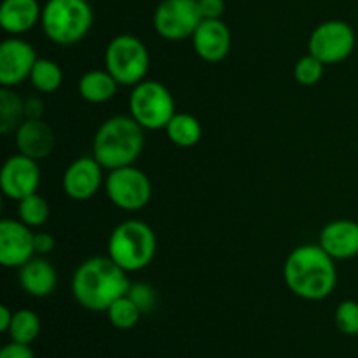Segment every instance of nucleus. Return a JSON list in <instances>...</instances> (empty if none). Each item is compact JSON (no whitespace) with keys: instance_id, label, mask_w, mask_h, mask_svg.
Listing matches in <instances>:
<instances>
[{"instance_id":"obj_1","label":"nucleus","mask_w":358,"mask_h":358,"mask_svg":"<svg viewBox=\"0 0 358 358\" xmlns=\"http://www.w3.org/2000/svg\"><path fill=\"white\" fill-rule=\"evenodd\" d=\"M287 287L297 297L320 301L332 294L338 283L334 259L320 245H301L294 248L283 266Z\"/></svg>"},{"instance_id":"obj_2","label":"nucleus","mask_w":358,"mask_h":358,"mask_svg":"<svg viewBox=\"0 0 358 358\" xmlns=\"http://www.w3.org/2000/svg\"><path fill=\"white\" fill-rule=\"evenodd\" d=\"M131 287L128 273L110 257H91L76 269L72 294L90 311H107L114 301L126 296Z\"/></svg>"},{"instance_id":"obj_3","label":"nucleus","mask_w":358,"mask_h":358,"mask_svg":"<svg viewBox=\"0 0 358 358\" xmlns=\"http://www.w3.org/2000/svg\"><path fill=\"white\" fill-rule=\"evenodd\" d=\"M143 143V128L131 115H114L94 133L93 157L108 171L129 166L142 154Z\"/></svg>"},{"instance_id":"obj_4","label":"nucleus","mask_w":358,"mask_h":358,"mask_svg":"<svg viewBox=\"0 0 358 358\" xmlns=\"http://www.w3.org/2000/svg\"><path fill=\"white\" fill-rule=\"evenodd\" d=\"M108 257L126 273L145 269L156 257L157 240L152 227L142 220L119 224L108 238Z\"/></svg>"},{"instance_id":"obj_5","label":"nucleus","mask_w":358,"mask_h":358,"mask_svg":"<svg viewBox=\"0 0 358 358\" xmlns=\"http://www.w3.org/2000/svg\"><path fill=\"white\" fill-rule=\"evenodd\" d=\"M42 30L55 44L83 41L93 27V9L87 0H48L42 7Z\"/></svg>"},{"instance_id":"obj_6","label":"nucleus","mask_w":358,"mask_h":358,"mask_svg":"<svg viewBox=\"0 0 358 358\" xmlns=\"http://www.w3.org/2000/svg\"><path fill=\"white\" fill-rule=\"evenodd\" d=\"M150 58L145 44L135 35H117L105 49V70L119 86H136L145 80Z\"/></svg>"},{"instance_id":"obj_7","label":"nucleus","mask_w":358,"mask_h":358,"mask_svg":"<svg viewBox=\"0 0 358 358\" xmlns=\"http://www.w3.org/2000/svg\"><path fill=\"white\" fill-rule=\"evenodd\" d=\"M129 112L143 129H164L177 114L170 90L159 80H142L133 86Z\"/></svg>"},{"instance_id":"obj_8","label":"nucleus","mask_w":358,"mask_h":358,"mask_svg":"<svg viewBox=\"0 0 358 358\" xmlns=\"http://www.w3.org/2000/svg\"><path fill=\"white\" fill-rule=\"evenodd\" d=\"M105 192L112 205L119 210L138 212L149 205L152 198V184L140 168L129 164L108 171L105 178Z\"/></svg>"},{"instance_id":"obj_9","label":"nucleus","mask_w":358,"mask_h":358,"mask_svg":"<svg viewBox=\"0 0 358 358\" xmlns=\"http://www.w3.org/2000/svg\"><path fill=\"white\" fill-rule=\"evenodd\" d=\"M203 21L198 0H163L154 10V30L170 42L192 38Z\"/></svg>"},{"instance_id":"obj_10","label":"nucleus","mask_w":358,"mask_h":358,"mask_svg":"<svg viewBox=\"0 0 358 358\" xmlns=\"http://www.w3.org/2000/svg\"><path fill=\"white\" fill-rule=\"evenodd\" d=\"M355 31L346 21L331 20L318 24L311 34L308 49L324 65L345 62L355 49Z\"/></svg>"},{"instance_id":"obj_11","label":"nucleus","mask_w":358,"mask_h":358,"mask_svg":"<svg viewBox=\"0 0 358 358\" xmlns=\"http://www.w3.org/2000/svg\"><path fill=\"white\" fill-rule=\"evenodd\" d=\"M41 185V166L35 159L17 152L3 163L0 171V187L6 198L21 201L37 192Z\"/></svg>"},{"instance_id":"obj_12","label":"nucleus","mask_w":358,"mask_h":358,"mask_svg":"<svg viewBox=\"0 0 358 358\" xmlns=\"http://www.w3.org/2000/svg\"><path fill=\"white\" fill-rule=\"evenodd\" d=\"M37 55L23 38H7L0 44V86L16 87L30 79Z\"/></svg>"},{"instance_id":"obj_13","label":"nucleus","mask_w":358,"mask_h":358,"mask_svg":"<svg viewBox=\"0 0 358 358\" xmlns=\"http://www.w3.org/2000/svg\"><path fill=\"white\" fill-rule=\"evenodd\" d=\"M34 233L21 220L3 219L0 222V264L3 268H21L34 259Z\"/></svg>"},{"instance_id":"obj_14","label":"nucleus","mask_w":358,"mask_h":358,"mask_svg":"<svg viewBox=\"0 0 358 358\" xmlns=\"http://www.w3.org/2000/svg\"><path fill=\"white\" fill-rule=\"evenodd\" d=\"M101 170L103 166L93 156L79 157L70 163L63 173V192L73 201H87L103 184Z\"/></svg>"},{"instance_id":"obj_15","label":"nucleus","mask_w":358,"mask_h":358,"mask_svg":"<svg viewBox=\"0 0 358 358\" xmlns=\"http://www.w3.org/2000/svg\"><path fill=\"white\" fill-rule=\"evenodd\" d=\"M191 41L196 55L208 63H219L229 55L231 31L222 20H203Z\"/></svg>"},{"instance_id":"obj_16","label":"nucleus","mask_w":358,"mask_h":358,"mask_svg":"<svg viewBox=\"0 0 358 358\" xmlns=\"http://www.w3.org/2000/svg\"><path fill=\"white\" fill-rule=\"evenodd\" d=\"M318 245L334 261L355 257L358 255V222L348 219L332 220L322 229Z\"/></svg>"},{"instance_id":"obj_17","label":"nucleus","mask_w":358,"mask_h":358,"mask_svg":"<svg viewBox=\"0 0 358 358\" xmlns=\"http://www.w3.org/2000/svg\"><path fill=\"white\" fill-rule=\"evenodd\" d=\"M16 147L21 154L38 161L48 157L56 147V135L42 119H27L14 133Z\"/></svg>"},{"instance_id":"obj_18","label":"nucleus","mask_w":358,"mask_h":358,"mask_svg":"<svg viewBox=\"0 0 358 358\" xmlns=\"http://www.w3.org/2000/svg\"><path fill=\"white\" fill-rule=\"evenodd\" d=\"M42 9L37 0H3L0 6V27L10 35H21L41 21Z\"/></svg>"},{"instance_id":"obj_19","label":"nucleus","mask_w":358,"mask_h":358,"mask_svg":"<svg viewBox=\"0 0 358 358\" xmlns=\"http://www.w3.org/2000/svg\"><path fill=\"white\" fill-rule=\"evenodd\" d=\"M58 275L51 262L42 257H34L20 268V285L28 296L48 297L55 292Z\"/></svg>"},{"instance_id":"obj_20","label":"nucleus","mask_w":358,"mask_h":358,"mask_svg":"<svg viewBox=\"0 0 358 358\" xmlns=\"http://www.w3.org/2000/svg\"><path fill=\"white\" fill-rule=\"evenodd\" d=\"M117 86L119 83L110 76L108 70H90L77 83L80 98L94 105L112 100L117 93Z\"/></svg>"},{"instance_id":"obj_21","label":"nucleus","mask_w":358,"mask_h":358,"mask_svg":"<svg viewBox=\"0 0 358 358\" xmlns=\"http://www.w3.org/2000/svg\"><path fill=\"white\" fill-rule=\"evenodd\" d=\"M164 129H166L170 142L173 145L182 147V149L194 147L196 143H199L203 136V128L199 119L196 115L187 114V112H182V114L177 112Z\"/></svg>"},{"instance_id":"obj_22","label":"nucleus","mask_w":358,"mask_h":358,"mask_svg":"<svg viewBox=\"0 0 358 358\" xmlns=\"http://www.w3.org/2000/svg\"><path fill=\"white\" fill-rule=\"evenodd\" d=\"M24 121H27L24 100L14 93L13 87H0V133L2 135L16 133V129Z\"/></svg>"},{"instance_id":"obj_23","label":"nucleus","mask_w":358,"mask_h":358,"mask_svg":"<svg viewBox=\"0 0 358 358\" xmlns=\"http://www.w3.org/2000/svg\"><path fill=\"white\" fill-rule=\"evenodd\" d=\"M30 83L38 93H55L63 84V72L52 59L38 58L30 73Z\"/></svg>"},{"instance_id":"obj_24","label":"nucleus","mask_w":358,"mask_h":358,"mask_svg":"<svg viewBox=\"0 0 358 358\" xmlns=\"http://www.w3.org/2000/svg\"><path fill=\"white\" fill-rule=\"evenodd\" d=\"M41 334V318L31 310H20L14 313L13 324L9 327V336L13 341L31 345Z\"/></svg>"},{"instance_id":"obj_25","label":"nucleus","mask_w":358,"mask_h":358,"mask_svg":"<svg viewBox=\"0 0 358 358\" xmlns=\"http://www.w3.org/2000/svg\"><path fill=\"white\" fill-rule=\"evenodd\" d=\"M105 313H107L108 322H110L115 329H119V331H129V329H133L138 324L140 317H142L140 308L129 299L128 294L119 297L117 301H114Z\"/></svg>"},{"instance_id":"obj_26","label":"nucleus","mask_w":358,"mask_h":358,"mask_svg":"<svg viewBox=\"0 0 358 358\" xmlns=\"http://www.w3.org/2000/svg\"><path fill=\"white\" fill-rule=\"evenodd\" d=\"M17 217L30 227H41L49 219V205L41 194H31L17 201Z\"/></svg>"},{"instance_id":"obj_27","label":"nucleus","mask_w":358,"mask_h":358,"mask_svg":"<svg viewBox=\"0 0 358 358\" xmlns=\"http://www.w3.org/2000/svg\"><path fill=\"white\" fill-rule=\"evenodd\" d=\"M324 63L313 55H306L294 66V77L303 86H315L324 77Z\"/></svg>"},{"instance_id":"obj_28","label":"nucleus","mask_w":358,"mask_h":358,"mask_svg":"<svg viewBox=\"0 0 358 358\" xmlns=\"http://www.w3.org/2000/svg\"><path fill=\"white\" fill-rule=\"evenodd\" d=\"M336 325L346 336L358 334V303L357 301H343L336 310Z\"/></svg>"},{"instance_id":"obj_29","label":"nucleus","mask_w":358,"mask_h":358,"mask_svg":"<svg viewBox=\"0 0 358 358\" xmlns=\"http://www.w3.org/2000/svg\"><path fill=\"white\" fill-rule=\"evenodd\" d=\"M128 297L140 308L142 315L150 313L157 304V294L149 283H135V285H131L128 290Z\"/></svg>"},{"instance_id":"obj_30","label":"nucleus","mask_w":358,"mask_h":358,"mask_svg":"<svg viewBox=\"0 0 358 358\" xmlns=\"http://www.w3.org/2000/svg\"><path fill=\"white\" fill-rule=\"evenodd\" d=\"M198 6L203 20H222V14L226 13L224 0H198Z\"/></svg>"},{"instance_id":"obj_31","label":"nucleus","mask_w":358,"mask_h":358,"mask_svg":"<svg viewBox=\"0 0 358 358\" xmlns=\"http://www.w3.org/2000/svg\"><path fill=\"white\" fill-rule=\"evenodd\" d=\"M0 358H35L34 352L30 350V345H23V343H9L0 352Z\"/></svg>"},{"instance_id":"obj_32","label":"nucleus","mask_w":358,"mask_h":358,"mask_svg":"<svg viewBox=\"0 0 358 358\" xmlns=\"http://www.w3.org/2000/svg\"><path fill=\"white\" fill-rule=\"evenodd\" d=\"M55 245H56L55 238H52L49 233H35L34 234L35 254H38V255L49 254V252H52Z\"/></svg>"},{"instance_id":"obj_33","label":"nucleus","mask_w":358,"mask_h":358,"mask_svg":"<svg viewBox=\"0 0 358 358\" xmlns=\"http://www.w3.org/2000/svg\"><path fill=\"white\" fill-rule=\"evenodd\" d=\"M24 108H27V119H42L44 103H42L41 98H28V100H24Z\"/></svg>"},{"instance_id":"obj_34","label":"nucleus","mask_w":358,"mask_h":358,"mask_svg":"<svg viewBox=\"0 0 358 358\" xmlns=\"http://www.w3.org/2000/svg\"><path fill=\"white\" fill-rule=\"evenodd\" d=\"M13 317L14 313L6 306V304L0 306V332H9L10 324H13Z\"/></svg>"}]
</instances>
